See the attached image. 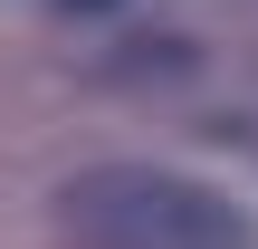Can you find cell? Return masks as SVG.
I'll return each instance as SVG.
<instances>
[{"label":"cell","instance_id":"7a4b0ae2","mask_svg":"<svg viewBox=\"0 0 258 249\" xmlns=\"http://www.w3.org/2000/svg\"><path fill=\"white\" fill-rule=\"evenodd\" d=\"M67 10H115V0H67Z\"/></svg>","mask_w":258,"mask_h":249},{"label":"cell","instance_id":"6da1fadb","mask_svg":"<svg viewBox=\"0 0 258 249\" xmlns=\"http://www.w3.org/2000/svg\"><path fill=\"white\" fill-rule=\"evenodd\" d=\"M57 221L86 249H258L249 211L172 163H86L57 192Z\"/></svg>","mask_w":258,"mask_h":249}]
</instances>
